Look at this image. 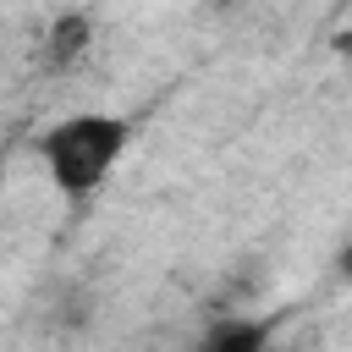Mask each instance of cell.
Returning a JSON list of instances; mask_svg holds the SVG:
<instances>
[{"mask_svg": "<svg viewBox=\"0 0 352 352\" xmlns=\"http://www.w3.org/2000/svg\"><path fill=\"white\" fill-rule=\"evenodd\" d=\"M88 44H94V22H88V11H60V16L50 22V33H44V72H66V66H77V60L88 55Z\"/></svg>", "mask_w": 352, "mask_h": 352, "instance_id": "obj_2", "label": "cell"}, {"mask_svg": "<svg viewBox=\"0 0 352 352\" xmlns=\"http://www.w3.org/2000/svg\"><path fill=\"white\" fill-rule=\"evenodd\" d=\"M264 346H270V330L258 319H242V314L214 319L204 330V341H198V352H264Z\"/></svg>", "mask_w": 352, "mask_h": 352, "instance_id": "obj_3", "label": "cell"}, {"mask_svg": "<svg viewBox=\"0 0 352 352\" xmlns=\"http://www.w3.org/2000/svg\"><path fill=\"white\" fill-rule=\"evenodd\" d=\"M341 50H352V33H341Z\"/></svg>", "mask_w": 352, "mask_h": 352, "instance_id": "obj_5", "label": "cell"}, {"mask_svg": "<svg viewBox=\"0 0 352 352\" xmlns=\"http://www.w3.org/2000/svg\"><path fill=\"white\" fill-rule=\"evenodd\" d=\"M126 138H132V126L121 116H66V121H55L44 132L38 154L50 165V182L77 204L110 176V165L121 160Z\"/></svg>", "mask_w": 352, "mask_h": 352, "instance_id": "obj_1", "label": "cell"}, {"mask_svg": "<svg viewBox=\"0 0 352 352\" xmlns=\"http://www.w3.org/2000/svg\"><path fill=\"white\" fill-rule=\"evenodd\" d=\"M336 264H341V280H352V248H341V258H336Z\"/></svg>", "mask_w": 352, "mask_h": 352, "instance_id": "obj_4", "label": "cell"}]
</instances>
